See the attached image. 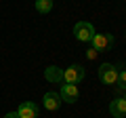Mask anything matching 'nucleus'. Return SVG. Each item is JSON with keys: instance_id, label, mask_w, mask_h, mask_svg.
<instances>
[{"instance_id": "nucleus-1", "label": "nucleus", "mask_w": 126, "mask_h": 118, "mask_svg": "<svg viewBox=\"0 0 126 118\" xmlns=\"http://www.w3.org/2000/svg\"><path fill=\"white\" fill-rule=\"evenodd\" d=\"M74 34H76V38H78L80 42H90L97 32H94L93 23H88V21H78L76 25H74Z\"/></svg>"}, {"instance_id": "nucleus-2", "label": "nucleus", "mask_w": 126, "mask_h": 118, "mask_svg": "<svg viewBox=\"0 0 126 118\" xmlns=\"http://www.w3.org/2000/svg\"><path fill=\"white\" fill-rule=\"evenodd\" d=\"M99 80L103 84H116L118 80V68L113 63H101L99 65Z\"/></svg>"}, {"instance_id": "nucleus-3", "label": "nucleus", "mask_w": 126, "mask_h": 118, "mask_svg": "<svg viewBox=\"0 0 126 118\" xmlns=\"http://www.w3.org/2000/svg\"><path fill=\"white\" fill-rule=\"evenodd\" d=\"M82 78H84V68L78 63L69 65L67 70H63V82H67V84H78Z\"/></svg>"}, {"instance_id": "nucleus-4", "label": "nucleus", "mask_w": 126, "mask_h": 118, "mask_svg": "<svg viewBox=\"0 0 126 118\" xmlns=\"http://www.w3.org/2000/svg\"><path fill=\"white\" fill-rule=\"evenodd\" d=\"M90 42H93V49H97V51L101 53V51L111 49V44H113V36H111V34H94Z\"/></svg>"}, {"instance_id": "nucleus-5", "label": "nucleus", "mask_w": 126, "mask_h": 118, "mask_svg": "<svg viewBox=\"0 0 126 118\" xmlns=\"http://www.w3.org/2000/svg\"><path fill=\"white\" fill-rule=\"evenodd\" d=\"M59 95H61V101H67V103H74V101L78 99V95H80V93H78V86H76V84H67V82H65V84L61 86Z\"/></svg>"}, {"instance_id": "nucleus-6", "label": "nucleus", "mask_w": 126, "mask_h": 118, "mask_svg": "<svg viewBox=\"0 0 126 118\" xmlns=\"http://www.w3.org/2000/svg\"><path fill=\"white\" fill-rule=\"evenodd\" d=\"M19 118H38V105L34 101H23L17 110Z\"/></svg>"}, {"instance_id": "nucleus-7", "label": "nucleus", "mask_w": 126, "mask_h": 118, "mask_svg": "<svg viewBox=\"0 0 126 118\" xmlns=\"http://www.w3.org/2000/svg\"><path fill=\"white\" fill-rule=\"evenodd\" d=\"M109 112H111L113 118H124L126 116V99L124 97H118L109 103Z\"/></svg>"}, {"instance_id": "nucleus-8", "label": "nucleus", "mask_w": 126, "mask_h": 118, "mask_svg": "<svg viewBox=\"0 0 126 118\" xmlns=\"http://www.w3.org/2000/svg\"><path fill=\"white\" fill-rule=\"evenodd\" d=\"M42 103H44L46 110H50V112H53V110H59V105H61L63 101H61V95H59V93L50 91V93H46V95H44Z\"/></svg>"}, {"instance_id": "nucleus-9", "label": "nucleus", "mask_w": 126, "mask_h": 118, "mask_svg": "<svg viewBox=\"0 0 126 118\" xmlns=\"http://www.w3.org/2000/svg\"><path fill=\"white\" fill-rule=\"evenodd\" d=\"M44 76H46V80L48 82H63V70L61 68H57V65H48L46 68V72H44Z\"/></svg>"}, {"instance_id": "nucleus-10", "label": "nucleus", "mask_w": 126, "mask_h": 118, "mask_svg": "<svg viewBox=\"0 0 126 118\" xmlns=\"http://www.w3.org/2000/svg\"><path fill=\"white\" fill-rule=\"evenodd\" d=\"M53 0H36V11L38 13H50Z\"/></svg>"}, {"instance_id": "nucleus-11", "label": "nucleus", "mask_w": 126, "mask_h": 118, "mask_svg": "<svg viewBox=\"0 0 126 118\" xmlns=\"http://www.w3.org/2000/svg\"><path fill=\"white\" fill-rule=\"evenodd\" d=\"M118 86H120V89H124L126 91V70H118Z\"/></svg>"}, {"instance_id": "nucleus-12", "label": "nucleus", "mask_w": 126, "mask_h": 118, "mask_svg": "<svg viewBox=\"0 0 126 118\" xmlns=\"http://www.w3.org/2000/svg\"><path fill=\"white\" fill-rule=\"evenodd\" d=\"M97 55H99V51H97V49H93V46H90V49L86 51V57H88V59H97Z\"/></svg>"}, {"instance_id": "nucleus-13", "label": "nucleus", "mask_w": 126, "mask_h": 118, "mask_svg": "<svg viewBox=\"0 0 126 118\" xmlns=\"http://www.w3.org/2000/svg\"><path fill=\"white\" fill-rule=\"evenodd\" d=\"M4 118H19V114H17V112H11V114H6Z\"/></svg>"}, {"instance_id": "nucleus-14", "label": "nucleus", "mask_w": 126, "mask_h": 118, "mask_svg": "<svg viewBox=\"0 0 126 118\" xmlns=\"http://www.w3.org/2000/svg\"><path fill=\"white\" fill-rule=\"evenodd\" d=\"M124 99H126V91H124Z\"/></svg>"}]
</instances>
